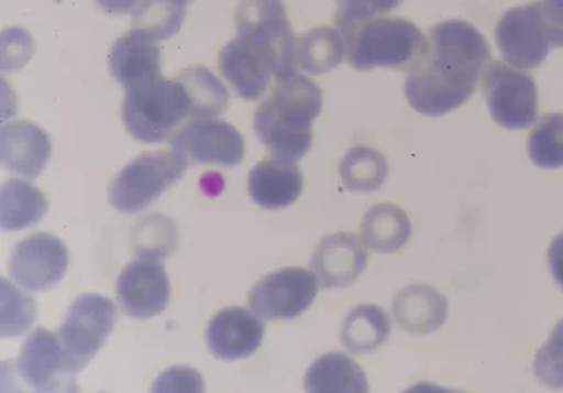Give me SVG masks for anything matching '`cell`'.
I'll return each instance as SVG.
<instances>
[{
  "mask_svg": "<svg viewBox=\"0 0 563 393\" xmlns=\"http://www.w3.org/2000/svg\"><path fill=\"white\" fill-rule=\"evenodd\" d=\"M488 61V42L474 25L442 21L430 31L429 58L406 78V98L421 116L451 113L472 98Z\"/></svg>",
  "mask_w": 563,
  "mask_h": 393,
  "instance_id": "6da1fadb",
  "label": "cell"
},
{
  "mask_svg": "<svg viewBox=\"0 0 563 393\" xmlns=\"http://www.w3.org/2000/svg\"><path fill=\"white\" fill-rule=\"evenodd\" d=\"M323 108L320 87L301 74L278 79L257 106L254 130L271 155L299 161L312 148V124Z\"/></svg>",
  "mask_w": 563,
  "mask_h": 393,
  "instance_id": "7a4b0ae2",
  "label": "cell"
},
{
  "mask_svg": "<svg viewBox=\"0 0 563 393\" xmlns=\"http://www.w3.org/2000/svg\"><path fill=\"white\" fill-rule=\"evenodd\" d=\"M347 61L355 70H416L429 58L430 42L419 26L402 18L366 21L347 40Z\"/></svg>",
  "mask_w": 563,
  "mask_h": 393,
  "instance_id": "3957f363",
  "label": "cell"
},
{
  "mask_svg": "<svg viewBox=\"0 0 563 393\" xmlns=\"http://www.w3.org/2000/svg\"><path fill=\"white\" fill-rule=\"evenodd\" d=\"M186 117H190V100L177 79L158 78L126 89L122 123L137 142H166Z\"/></svg>",
  "mask_w": 563,
  "mask_h": 393,
  "instance_id": "277c9868",
  "label": "cell"
},
{
  "mask_svg": "<svg viewBox=\"0 0 563 393\" xmlns=\"http://www.w3.org/2000/svg\"><path fill=\"white\" fill-rule=\"evenodd\" d=\"M235 26L239 39L265 58L276 79L297 74V39L282 0H241Z\"/></svg>",
  "mask_w": 563,
  "mask_h": 393,
  "instance_id": "5b68a950",
  "label": "cell"
},
{
  "mask_svg": "<svg viewBox=\"0 0 563 393\" xmlns=\"http://www.w3.org/2000/svg\"><path fill=\"white\" fill-rule=\"evenodd\" d=\"M188 168L185 156L172 151H148L135 156L109 183V204L121 214H141L175 187Z\"/></svg>",
  "mask_w": 563,
  "mask_h": 393,
  "instance_id": "8992f818",
  "label": "cell"
},
{
  "mask_svg": "<svg viewBox=\"0 0 563 393\" xmlns=\"http://www.w3.org/2000/svg\"><path fill=\"white\" fill-rule=\"evenodd\" d=\"M117 316V305L100 294H84L70 305L57 334L66 358L77 374L95 360L113 334Z\"/></svg>",
  "mask_w": 563,
  "mask_h": 393,
  "instance_id": "52a82bcc",
  "label": "cell"
},
{
  "mask_svg": "<svg viewBox=\"0 0 563 393\" xmlns=\"http://www.w3.org/2000/svg\"><path fill=\"white\" fill-rule=\"evenodd\" d=\"M481 84L494 121L509 130L528 129L538 121V85L525 72L490 61Z\"/></svg>",
  "mask_w": 563,
  "mask_h": 393,
  "instance_id": "ba28073f",
  "label": "cell"
},
{
  "mask_svg": "<svg viewBox=\"0 0 563 393\" xmlns=\"http://www.w3.org/2000/svg\"><path fill=\"white\" fill-rule=\"evenodd\" d=\"M318 291L320 279L314 271L282 268L252 286L250 309L265 320H294L312 307Z\"/></svg>",
  "mask_w": 563,
  "mask_h": 393,
  "instance_id": "9c48e42d",
  "label": "cell"
},
{
  "mask_svg": "<svg viewBox=\"0 0 563 393\" xmlns=\"http://www.w3.org/2000/svg\"><path fill=\"white\" fill-rule=\"evenodd\" d=\"M496 42L507 65L517 70L538 68L554 50L544 25L543 4L530 2L504 13L496 26Z\"/></svg>",
  "mask_w": 563,
  "mask_h": 393,
  "instance_id": "30bf717a",
  "label": "cell"
},
{
  "mask_svg": "<svg viewBox=\"0 0 563 393\" xmlns=\"http://www.w3.org/2000/svg\"><path fill=\"white\" fill-rule=\"evenodd\" d=\"M70 264V252L63 239L53 233H34L13 247L10 254V273L13 283L29 292H47L55 288Z\"/></svg>",
  "mask_w": 563,
  "mask_h": 393,
  "instance_id": "8fae6325",
  "label": "cell"
},
{
  "mask_svg": "<svg viewBox=\"0 0 563 393\" xmlns=\"http://www.w3.org/2000/svg\"><path fill=\"white\" fill-rule=\"evenodd\" d=\"M172 149L185 156L188 166L217 164L235 168L244 159V138L233 124L207 117L194 119L175 132Z\"/></svg>",
  "mask_w": 563,
  "mask_h": 393,
  "instance_id": "7c38bea8",
  "label": "cell"
},
{
  "mask_svg": "<svg viewBox=\"0 0 563 393\" xmlns=\"http://www.w3.org/2000/svg\"><path fill=\"white\" fill-rule=\"evenodd\" d=\"M18 374L36 392H77V373L71 369L58 334L34 329L18 358Z\"/></svg>",
  "mask_w": 563,
  "mask_h": 393,
  "instance_id": "4fadbf2b",
  "label": "cell"
},
{
  "mask_svg": "<svg viewBox=\"0 0 563 393\" xmlns=\"http://www.w3.org/2000/svg\"><path fill=\"white\" fill-rule=\"evenodd\" d=\"M117 297L122 310L135 320H148L166 310L172 283L161 260L135 259L117 279Z\"/></svg>",
  "mask_w": 563,
  "mask_h": 393,
  "instance_id": "5bb4252c",
  "label": "cell"
},
{
  "mask_svg": "<svg viewBox=\"0 0 563 393\" xmlns=\"http://www.w3.org/2000/svg\"><path fill=\"white\" fill-rule=\"evenodd\" d=\"M263 336L265 326L254 310L225 307L207 326V347L218 360H243L260 349Z\"/></svg>",
  "mask_w": 563,
  "mask_h": 393,
  "instance_id": "9a60e30c",
  "label": "cell"
},
{
  "mask_svg": "<svg viewBox=\"0 0 563 393\" xmlns=\"http://www.w3.org/2000/svg\"><path fill=\"white\" fill-rule=\"evenodd\" d=\"M365 241L355 233H331L321 239L312 256V271L327 291L346 288L366 270Z\"/></svg>",
  "mask_w": 563,
  "mask_h": 393,
  "instance_id": "2e32d148",
  "label": "cell"
},
{
  "mask_svg": "<svg viewBox=\"0 0 563 393\" xmlns=\"http://www.w3.org/2000/svg\"><path fill=\"white\" fill-rule=\"evenodd\" d=\"M52 138L31 121H13L0 129L2 166L26 179H36L52 159Z\"/></svg>",
  "mask_w": 563,
  "mask_h": 393,
  "instance_id": "e0dca14e",
  "label": "cell"
},
{
  "mask_svg": "<svg viewBox=\"0 0 563 393\" xmlns=\"http://www.w3.org/2000/svg\"><path fill=\"white\" fill-rule=\"evenodd\" d=\"M109 72L124 89L162 78V52L156 40L132 29L109 52Z\"/></svg>",
  "mask_w": 563,
  "mask_h": 393,
  "instance_id": "ac0fdd59",
  "label": "cell"
},
{
  "mask_svg": "<svg viewBox=\"0 0 563 393\" xmlns=\"http://www.w3.org/2000/svg\"><path fill=\"white\" fill-rule=\"evenodd\" d=\"M305 177L297 162L267 159L257 162L249 175V194L263 209H284L299 200Z\"/></svg>",
  "mask_w": 563,
  "mask_h": 393,
  "instance_id": "d6986e66",
  "label": "cell"
},
{
  "mask_svg": "<svg viewBox=\"0 0 563 393\" xmlns=\"http://www.w3.org/2000/svg\"><path fill=\"white\" fill-rule=\"evenodd\" d=\"M393 313L404 331L424 336L442 328L448 320V297L429 284H411L395 296Z\"/></svg>",
  "mask_w": 563,
  "mask_h": 393,
  "instance_id": "ffe728a7",
  "label": "cell"
},
{
  "mask_svg": "<svg viewBox=\"0 0 563 393\" xmlns=\"http://www.w3.org/2000/svg\"><path fill=\"white\" fill-rule=\"evenodd\" d=\"M220 70L231 89L244 100L262 98L271 85L273 70L260 53L254 52L244 40H231L220 53Z\"/></svg>",
  "mask_w": 563,
  "mask_h": 393,
  "instance_id": "44dd1931",
  "label": "cell"
},
{
  "mask_svg": "<svg viewBox=\"0 0 563 393\" xmlns=\"http://www.w3.org/2000/svg\"><path fill=\"white\" fill-rule=\"evenodd\" d=\"M49 209L40 188L23 179H8L0 188V226L4 232H18L44 220Z\"/></svg>",
  "mask_w": 563,
  "mask_h": 393,
  "instance_id": "7402d4cb",
  "label": "cell"
},
{
  "mask_svg": "<svg viewBox=\"0 0 563 393\" xmlns=\"http://www.w3.org/2000/svg\"><path fill=\"white\" fill-rule=\"evenodd\" d=\"M305 390L320 392H368V382L363 369L342 352H329L310 365L305 376Z\"/></svg>",
  "mask_w": 563,
  "mask_h": 393,
  "instance_id": "603a6c76",
  "label": "cell"
},
{
  "mask_svg": "<svg viewBox=\"0 0 563 393\" xmlns=\"http://www.w3.org/2000/svg\"><path fill=\"white\" fill-rule=\"evenodd\" d=\"M365 245L376 252H397L411 236V222L404 209L393 204H379L366 211L361 222Z\"/></svg>",
  "mask_w": 563,
  "mask_h": 393,
  "instance_id": "cb8c5ba5",
  "label": "cell"
},
{
  "mask_svg": "<svg viewBox=\"0 0 563 393\" xmlns=\"http://www.w3.org/2000/svg\"><path fill=\"white\" fill-rule=\"evenodd\" d=\"M347 53L346 40L333 26H318L310 33L297 39L295 58L297 66L308 74L321 76L334 70L344 61Z\"/></svg>",
  "mask_w": 563,
  "mask_h": 393,
  "instance_id": "d4e9b609",
  "label": "cell"
},
{
  "mask_svg": "<svg viewBox=\"0 0 563 393\" xmlns=\"http://www.w3.org/2000/svg\"><path fill=\"white\" fill-rule=\"evenodd\" d=\"M390 334V318L378 305H358L342 326V342L353 354L378 350Z\"/></svg>",
  "mask_w": 563,
  "mask_h": 393,
  "instance_id": "484cf974",
  "label": "cell"
},
{
  "mask_svg": "<svg viewBox=\"0 0 563 393\" xmlns=\"http://www.w3.org/2000/svg\"><path fill=\"white\" fill-rule=\"evenodd\" d=\"M190 100V117L207 119L222 116L230 106V92L224 84L206 66H192L180 72L177 78Z\"/></svg>",
  "mask_w": 563,
  "mask_h": 393,
  "instance_id": "4316f807",
  "label": "cell"
},
{
  "mask_svg": "<svg viewBox=\"0 0 563 393\" xmlns=\"http://www.w3.org/2000/svg\"><path fill=\"white\" fill-rule=\"evenodd\" d=\"M190 0H140L132 13L135 31L154 40H167L179 33Z\"/></svg>",
  "mask_w": 563,
  "mask_h": 393,
  "instance_id": "83f0119b",
  "label": "cell"
},
{
  "mask_svg": "<svg viewBox=\"0 0 563 393\" xmlns=\"http://www.w3.org/2000/svg\"><path fill=\"white\" fill-rule=\"evenodd\" d=\"M389 168L385 156L371 148H353L340 162V179L355 193L378 190L387 179Z\"/></svg>",
  "mask_w": 563,
  "mask_h": 393,
  "instance_id": "f1b7e54d",
  "label": "cell"
},
{
  "mask_svg": "<svg viewBox=\"0 0 563 393\" xmlns=\"http://www.w3.org/2000/svg\"><path fill=\"white\" fill-rule=\"evenodd\" d=\"M528 155L539 168H563V113L539 119L528 138Z\"/></svg>",
  "mask_w": 563,
  "mask_h": 393,
  "instance_id": "f546056e",
  "label": "cell"
},
{
  "mask_svg": "<svg viewBox=\"0 0 563 393\" xmlns=\"http://www.w3.org/2000/svg\"><path fill=\"white\" fill-rule=\"evenodd\" d=\"M177 243L179 233L167 217L151 215L135 226L134 251L137 259H166L177 249Z\"/></svg>",
  "mask_w": 563,
  "mask_h": 393,
  "instance_id": "4dcf8cb0",
  "label": "cell"
},
{
  "mask_svg": "<svg viewBox=\"0 0 563 393\" xmlns=\"http://www.w3.org/2000/svg\"><path fill=\"white\" fill-rule=\"evenodd\" d=\"M2 304H0V331L2 337H18L31 328L36 318L33 297L15 288L13 283L2 279Z\"/></svg>",
  "mask_w": 563,
  "mask_h": 393,
  "instance_id": "1f68e13d",
  "label": "cell"
},
{
  "mask_svg": "<svg viewBox=\"0 0 563 393\" xmlns=\"http://www.w3.org/2000/svg\"><path fill=\"white\" fill-rule=\"evenodd\" d=\"M400 4L402 0H339L334 25L347 42L363 23L378 20L379 15L393 12Z\"/></svg>",
  "mask_w": 563,
  "mask_h": 393,
  "instance_id": "d6a6232c",
  "label": "cell"
},
{
  "mask_svg": "<svg viewBox=\"0 0 563 393\" xmlns=\"http://www.w3.org/2000/svg\"><path fill=\"white\" fill-rule=\"evenodd\" d=\"M533 371L539 382L549 387H563V318L552 329L533 360Z\"/></svg>",
  "mask_w": 563,
  "mask_h": 393,
  "instance_id": "836d02e7",
  "label": "cell"
},
{
  "mask_svg": "<svg viewBox=\"0 0 563 393\" xmlns=\"http://www.w3.org/2000/svg\"><path fill=\"white\" fill-rule=\"evenodd\" d=\"M4 47H2V70H15L26 65L29 57L33 55V45H23L29 40L25 31H4Z\"/></svg>",
  "mask_w": 563,
  "mask_h": 393,
  "instance_id": "e575fe53",
  "label": "cell"
},
{
  "mask_svg": "<svg viewBox=\"0 0 563 393\" xmlns=\"http://www.w3.org/2000/svg\"><path fill=\"white\" fill-rule=\"evenodd\" d=\"M166 374L175 379V382L169 381L164 382V384H154L153 392H158V390H161V392H172V390H196V392H199V390L206 387V384L201 381V376H199L194 369H167Z\"/></svg>",
  "mask_w": 563,
  "mask_h": 393,
  "instance_id": "d590c367",
  "label": "cell"
},
{
  "mask_svg": "<svg viewBox=\"0 0 563 393\" xmlns=\"http://www.w3.org/2000/svg\"><path fill=\"white\" fill-rule=\"evenodd\" d=\"M544 25L551 34L552 45L563 47V0H543Z\"/></svg>",
  "mask_w": 563,
  "mask_h": 393,
  "instance_id": "8d00e7d4",
  "label": "cell"
},
{
  "mask_svg": "<svg viewBox=\"0 0 563 393\" xmlns=\"http://www.w3.org/2000/svg\"><path fill=\"white\" fill-rule=\"evenodd\" d=\"M549 265H551L552 277L558 286L563 288V233L552 239L551 249H549Z\"/></svg>",
  "mask_w": 563,
  "mask_h": 393,
  "instance_id": "74e56055",
  "label": "cell"
},
{
  "mask_svg": "<svg viewBox=\"0 0 563 393\" xmlns=\"http://www.w3.org/2000/svg\"><path fill=\"white\" fill-rule=\"evenodd\" d=\"M140 0H97L98 7L108 13H126L137 7Z\"/></svg>",
  "mask_w": 563,
  "mask_h": 393,
  "instance_id": "f35d334b",
  "label": "cell"
}]
</instances>
